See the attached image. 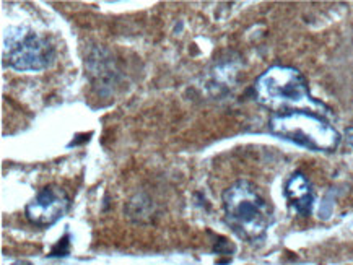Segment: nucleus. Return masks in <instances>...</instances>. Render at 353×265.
I'll return each instance as SVG.
<instances>
[{"mask_svg": "<svg viewBox=\"0 0 353 265\" xmlns=\"http://www.w3.org/2000/svg\"><path fill=\"white\" fill-rule=\"evenodd\" d=\"M257 101L277 112L311 111L325 116L327 107L316 101L310 93L306 78L300 70L287 65H274L267 69L254 83Z\"/></svg>", "mask_w": 353, "mask_h": 265, "instance_id": "1", "label": "nucleus"}, {"mask_svg": "<svg viewBox=\"0 0 353 265\" xmlns=\"http://www.w3.org/2000/svg\"><path fill=\"white\" fill-rule=\"evenodd\" d=\"M226 223L239 237L249 242L265 236L274 223V212L259 187L249 181H238L223 192Z\"/></svg>", "mask_w": 353, "mask_h": 265, "instance_id": "2", "label": "nucleus"}, {"mask_svg": "<svg viewBox=\"0 0 353 265\" xmlns=\"http://www.w3.org/2000/svg\"><path fill=\"white\" fill-rule=\"evenodd\" d=\"M269 127L275 136L313 151H334L341 143V136L325 116L311 111L277 112Z\"/></svg>", "mask_w": 353, "mask_h": 265, "instance_id": "3", "label": "nucleus"}, {"mask_svg": "<svg viewBox=\"0 0 353 265\" xmlns=\"http://www.w3.org/2000/svg\"><path fill=\"white\" fill-rule=\"evenodd\" d=\"M56 51L44 36L28 26L8 28L3 38V62L18 72H41L52 65Z\"/></svg>", "mask_w": 353, "mask_h": 265, "instance_id": "4", "label": "nucleus"}, {"mask_svg": "<svg viewBox=\"0 0 353 265\" xmlns=\"http://www.w3.org/2000/svg\"><path fill=\"white\" fill-rule=\"evenodd\" d=\"M69 205L70 199L64 189L56 186V184H49V186L41 189L34 199L26 205L25 213L30 223L41 228H48L64 217L69 210Z\"/></svg>", "mask_w": 353, "mask_h": 265, "instance_id": "5", "label": "nucleus"}, {"mask_svg": "<svg viewBox=\"0 0 353 265\" xmlns=\"http://www.w3.org/2000/svg\"><path fill=\"white\" fill-rule=\"evenodd\" d=\"M285 195H287L290 206L298 215L307 217L311 213L314 204V192L305 174L295 173L290 176L287 184H285Z\"/></svg>", "mask_w": 353, "mask_h": 265, "instance_id": "6", "label": "nucleus"}, {"mask_svg": "<svg viewBox=\"0 0 353 265\" xmlns=\"http://www.w3.org/2000/svg\"><path fill=\"white\" fill-rule=\"evenodd\" d=\"M125 213L135 223H147L152 220L153 215V204L148 197L142 194L132 197L125 206Z\"/></svg>", "mask_w": 353, "mask_h": 265, "instance_id": "7", "label": "nucleus"}, {"mask_svg": "<svg viewBox=\"0 0 353 265\" xmlns=\"http://www.w3.org/2000/svg\"><path fill=\"white\" fill-rule=\"evenodd\" d=\"M70 251V242H69V235H65L61 241L54 246L51 255H67Z\"/></svg>", "mask_w": 353, "mask_h": 265, "instance_id": "8", "label": "nucleus"}, {"mask_svg": "<svg viewBox=\"0 0 353 265\" xmlns=\"http://www.w3.org/2000/svg\"><path fill=\"white\" fill-rule=\"evenodd\" d=\"M345 136H347V138H348V142H350V145L353 147V127L345 130Z\"/></svg>", "mask_w": 353, "mask_h": 265, "instance_id": "9", "label": "nucleus"}, {"mask_svg": "<svg viewBox=\"0 0 353 265\" xmlns=\"http://www.w3.org/2000/svg\"><path fill=\"white\" fill-rule=\"evenodd\" d=\"M12 265H33V264H28V262H15V264H12Z\"/></svg>", "mask_w": 353, "mask_h": 265, "instance_id": "10", "label": "nucleus"}]
</instances>
